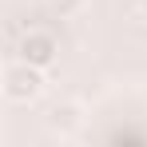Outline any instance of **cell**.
<instances>
[{
  "label": "cell",
  "instance_id": "6da1fadb",
  "mask_svg": "<svg viewBox=\"0 0 147 147\" xmlns=\"http://www.w3.org/2000/svg\"><path fill=\"white\" fill-rule=\"evenodd\" d=\"M0 96L12 99V103H36L44 96V68L16 60L12 68L0 72Z\"/></svg>",
  "mask_w": 147,
  "mask_h": 147
},
{
  "label": "cell",
  "instance_id": "7a4b0ae2",
  "mask_svg": "<svg viewBox=\"0 0 147 147\" xmlns=\"http://www.w3.org/2000/svg\"><path fill=\"white\" fill-rule=\"evenodd\" d=\"M16 56H20L24 64H36V68L48 72L52 64H56V56H60V40H56L52 32H44V28H36V32H28L24 40H20Z\"/></svg>",
  "mask_w": 147,
  "mask_h": 147
},
{
  "label": "cell",
  "instance_id": "3957f363",
  "mask_svg": "<svg viewBox=\"0 0 147 147\" xmlns=\"http://www.w3.org/2000/svg\"><path fill=\"white\" fill-rule=\"evenodd\" d=\"M80 119H84V115H80V107H76V103H56V107L48 111V127H52V131H60V135L76 131Z\"/></svg>",
  "mask_w": 147,
  "mask_h": 147
},
{
  "label": "cell",
  "instance_id": "277c9868",
  "mask_svg": "<svg viewBox=\"0 0 147 147\" xmlns=\"http://www.w3.org/2000/svg\"><path fill=\"white\" fill-rule=\"evenodd\" d=\"M52 8H56L60 16H68V12H76V8H80V0H52Z\"/></svg>",
  "mask_w": 147,
  "mask_h": 147
},
{
  "label": "cell",
  "instance_id": "5b68a950",
  "mask_svg": "<svg viewBox=\"0 0 147 147\" xmlns=\"http://www.w3.org/2000/svg\"><path fill=\"white\" fill-rule=\"evenodd\" d=\"M139 16H143V20H147V0H139Z\"/></svg>",
  "mask_w": 147,
  "mask_h": 147
},
{
  "label": "cell",
  "instance_id": "8992f818",
  "mask_svg": "<svg viewBox=\"0 0 147 147\" xmlns=\"http://www.w3.org/2000/svg\"><path fill=\"white\" fill-rule=\"evenodd\" d=\"M0 72H4V68H0Z\"/></svg>",
  "mask_w": 147,
  "mask_h": 147
}]
</instances>
